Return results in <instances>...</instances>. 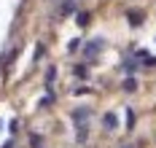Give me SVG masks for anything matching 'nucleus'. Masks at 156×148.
<instances>
[{"label":"nucleus","mask_w":156,"mask_h":148,"mask_svg":"<svg viewBox=\"0 0 156 148\" xmlns=\"http://www.w3.org/2000/svg\"><path fill=\"white\" fill-rule=\"evenodd\" d=\"M129 22H132V24H140V16H137V11H132V14H129Z\"/></svg>","instance_id":"nucleus-2"},{"label":"nucleus","mask_w":156,"mask_h":148,"mask_svg":"<svg viewBox=\"0 0 156 148\" xmlns=\"http://www.w3.org/2000/svg\"><path fill=\"white\" fill-rule=\"evenodd\" d=\"M105 127H108V129H113V127H116V116H113V113L105 116Z\"/></svg>","instance_id":"nucleus-1"}]
</instances>
